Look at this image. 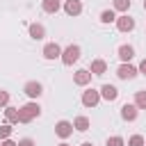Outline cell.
<instances>
[{"mask_svg": "<svg viewBox=\"0 0 146 146\" xmlns=\"http://www.w3.org/2000/svg\"><path fill=\"white\" fill-rule=\"evenodd\" d=\"M39 114H41V105L36 100H27L25 105L18 107V121L21 123H32Z\"/></svg>", "mask_w": 146, "mask_h": 146, "instance_id": "1", "label": "cell"}, {"mask_svg": "<svg viewBox=\"0 0 146 146\" xmlns=\"http://www.w3.org/2000/svg\"><path fill=\"white\" fill-rule=\"evenodd\" d=\"M80 57H82V48H80L78 43H71V46H66V48L62 50V57H59V59H62L64 66H73Z\"/></svg>", "mask_w": 146, "mask_h": 146, "instance_id": "2", "label": "cell"}, {"mask_svg": "<svg viewBox=\"0 0 146 146\" xmlns=\"http://www.w3.org/2000/svg\"><path fill=\"white\" fill-rule=\"evenodd\" d=\"M73 121H66V119H62V121H57L55 123V135L59 137V139H68L71 135H73Z\"/></svg>", "mask_w": 146, "mask_h": 146, "instance_id": "3", "label": "cell"}, {"mask_svg": "<svg viewBox=\"0 0 146 146\" xmlns=\"http://www.w3.org/2000/svg\"><path fill=\"white\" fill-rule=\"evenodd\" d=\"M137 75H139V68L132 66V64H121L116 68V78L119 80H135Z\"/></svg>", "mask_w": 146, "mask_h": 146, "instance_id": "4", "label": "cell"}, {"mask_svg": "<svg viewBox=\"0 0 146 146\" xmlns=\"http://www.w3.org/2000/svg\"><path fill=\"white\" fill-rule=\"evenodd\" d=\"M23 91H25V96H27L30 100H36V98L43 94V84H41V82H36V80H30V82H25Z\"/></svg>", "mask_w": 146, "mask_h": 146, "instance_id": "5", "label": "cell"}, {"mask_svg": "<svg viewBox=\"0 0 146 146\" xmlns=\"http://www.w3.org/2000/svg\"><path fill=\"white\" fill-rule=\"evenodd\" d=\"M116 30H119V32H123V34L132 32V30H135V18H132V16H128V14L116 16Z\"/></svg>", "mask_w": 146, "mask_h": 146, "instance_id": "6", "label": "cell"}, {"mask_svg": "<svg viewBox=\"0 0 146 146\" xmlns=\"http://www.w3.org/2000/svg\"><path fill=\"white\" fill-rule=\"evenodd\" d=\"M82 105L84 107H96L98 103H100V91L98 89H87V91H82Z\"/></svg>", "mask_w": 146, "mask_h": 146, "instance_id": "7", "label": "cell"}, {"mask_svg": "<svg viewBox=\"0 0 146 146\" xmlns=\"http://www.w3.org/2000/svg\"><path fill=\"white\" fill-rule=\"evenodd\" d=\"M62 50H64V48H62L59 43H55V41H50V43H46V46H43V50H41V55H43L46 59H59V57H62Z\"/></svg>", "mask_w": 146, "mask_h": 146, "instance_id": "8", "label": "cell"}, {"mask_svg": "<svg viewBox=\"0 0 146 146\" xmlns=\"http://www.w3.org/2000/svg\"><path fill=\"white\" fill-rule=\"evenodd\" d=\"M91 71L89 68H78L75 73H73V84H78V87H87L89 82H91Z\"/></svg>", "mask_w": 146, "mask_h": 146, "instance_id": "9", "label": "cell"}, {"mask_svg": "<svg viewBox=\"0 0 146 146\" xmlns=\"http://www.w3.org/2000/svg\"><path fill=\"white\" fill-rule=\"evenodd\" d=\"M137 116H139V110H137L135 103H123L121 105V119L123 121H137Z\"/></svg>", "mask_w": 146, "mask_h": 146, "instance_id": "10", "label": "cell"}, {"mask_svg": "<svg viewBox=\"0 0 146 146\" xmlns=\"http://www.w3.org/2000/svg\"><path fill=\"white\" fill-rule=\"evenodd\" d=\"M116 57L121 59V64H130V59L135 57V48L130 43H121L119 50H116Z\"/></svg>", "mask_w": 146, "mask_h": 146, "instance_id": "11", "label": "cell"}, {"mask_svg": "<svg viewBox=\"0 0 146 146\" xmlns=\"http://www.w3.org/2000/svg\"><path fill=\"white\" fill-rule=\"evenodd\" d=\"M64 11H66V16H80L82 14V0H64V7H62Z\"/></svg>", "mask_w": 146, "mask_h": 146, "instance_id": "12", "label": "cell"}, {"mask_svg": "<svg viewBox=\"0 0 146 146\" xmlns=\"http://www.w3.org/2000/svg\"><path fill=\"white\" fill-rule=\"evenodd\" d=\"M98 91H100V98H103V100H107V103H112V100H116V98H119V89H116L114 84H103Z\"/></svg>", "mask_w": 146, "mask_h": 146, "instance_id": "13", "label": "cell"}, {"mask_svg": "<svg viewBox=\"0 0 146 146\" xmlns=\"http://www.w3.org/2000/svg\"><path fill=\"white\" fill-rule=\"evenodd\" d=\"M27 32H30V36H32L34 41H41V39L46 36V27H43L41 23H30V25H27Z\"/></svg>", "mask_w": 146, "mask_h": 146, "instance_id": "14", "label": "cell"}, {"mask_svg": "<svg viewBox=\"0 0 146 146\" xmlns=\"http://www.w3.org/2000/svg\"><path fill=\"white\" fill-rule=\"evenodd\" d=\"M62 7H64L62 0H41V9H43L46 14H57Z\"/></svg>", "mask_w": 146, "mask_h": 146, "instance_id": "15", "label": "cell"}, {"mask_svg": "<svg viewBox=\"0 0 146 146\" xmlns=\"http://www.w3.org/2000/svg\"><path fill=\"white\" fill-rule=\"evenodd\" d=\"M89 71H91V75H105V73H107V62L98 57V59H94V62H91Z\"/></svg>", "mask_w": 146, "mask_h": 146, "instance_id": "16", "label": "cell"}, {"mask_svg": "<svg viewBox=\"0 0 146 146\" xmlns=\"http://www.w3.org/2000/svg\"><path fill=\"white\" fill-rule=\"evenodd\" d=\"M73 128H75L78 132H87V130L91 128V121H89V116H84V114L75 116V119H73Z\"/></svg>", "mask_w": 146, "mask_h": 146, "instance_id": "17", "label": "cell"}, {"mask_svg": "<svg viewBox=\"0 0 146 146\" xmlns=\"http://www.w3.org/2000/svg\"><path fill=\"white\" fill-rule=\"evenodd\" d=\"M5 121H7V123H11V125L21 123V121H18V107L7 105V107H5Z\"/></svg>", "mask_w": 146, "mask_h": 146, "instance_id": "18", "label": "cell"}, {"mask_svg": "<svg viewBox=\"0 0 146 146\" xmlns=\"http://www.w3.org/2000/svg\"><path fill=\"white\" fill-rule=\"evenodd\" d=\"M130 5H132V0H112V9L119 14H128Z\"/></svg>", "mask_w": 146, "mask_h": 146, "instance_id": "19", "label": "cell"}, {"mask_svg": "<svg viewBox=\"0 0 146 146\" xmlns=\"http://www.w3.org/2000/svg\"><path fill=\"white\" fill-rule=\"evenodd\" d=\"M100 23H103V25L116 23V11H114V9H105V11H100Z\"/></svg>", "mask_w": 146, "mask_h": 146, "instance_id": "20", "label": "cell"}, {"mask_svg": "<svg viewBox=\"0 0 146 146\" xmlns=\"http://www.w3.org/2000/svg\"><path fill=\"white\" fill-rule=\"evenodd\" d=\"M132 103L137 105V110H146V89L135 91V100H132Z\"/></svg>", "mask_w": 146, "mask_h": 146, "instance_id": "21", "label": "cell"}, {"mask_svg": "<svg viewBox=\"0 0 146 146\" xmlns=\"http://www.w3.org/2000/svg\"><path fill=\"white\" fill-rule=\"evenodd\" d=\"M11 132H14V128H11V123H7V121H5V123L0 125V141H5V139H9V137H11Z\"/></svg>", "mask_w": 146, "mask_h": 146, "instance_id": "22", "label": "cell"}, {"mask_svg": "<svg viewBox=\"0 0 146 146\" xmlns=\"http://www.w3.org/2000/svg\"><path fill=\"white\" fill-rule=\"evenodd\" d=\"M107 146H125V139L121 135H112V137H107Z\"/></svg>", "mask_w": 146, "mask_h": 146, "instance_id": "23", "label": "cell"}, {"mask_svg": "<svg viewBox=\"0 0 146 146\" xmlns=\"http://www.w3.org/2000/svg\"><path fill=\"white\" fill-rule=\"evenodd\" d=\"M128 146H146V139H144L141 135H132V137L128 139Z\"/></svg>", "mask_w": 146, "mask_h": 146, "instance_id": "24", "label": "cell"}, {"mask_svg": "<svg viewBox=\"0 0 146 146\" xmlns=\"http://www.w3.org/2000/svg\"><path fill=\"white\" fill-rule=\"evenodd\" d=\"M9 105V91L0 89V107H7Z\"/></svg>", "mask_w": 146, "mask_h": 146, "instance_id": "25", "label": "cell"}, {"mask_svg": "<svg viewBox=\"0 0 146 146\" xmlns=\"http://www.w3.org/2000/svg\"><path fill=\"white\" fill-rule=\"evenodd\" d=\"M18 146H36V144L32 137H23V139H18Z\"/></svg>", "mask_w": 146, "mask_h": 146, "instance_id": "26", "label": "cell"}, {"mask_svg": "<svg viewBox=\"0 0 146 146\" xmlns=\"http://www.w3.org/2000/svg\"><path fill=\"white\" fill-rule=\"evenodd\" d=\"M137 68H139V73H141V75H146V57L139 62V66H137Z\"/></svg>", "mask_w": 146, "mask_h": 146, "instance_id": "27", "label": "cell"}, {"mask_svg": "<svg viewBox=\"0 0 146 146\" xmlns=\"http://www.w3.org/2000/svg\"><path fill=\"white\" fill-rule=\"evenodd\" d=\"M0 146H18V141H11V139H5Z\"/></svg>", "mask_w": 146, "mask_h": 146, "instance_id": "28", "label": "cell"}, {"mask_svg": "<svg viewBox=\"0 0 146 146\" xmlns=\"http://www.w3.org/2000/svg\"><path fill=\"white\" fill-rule=\"evenodd\" d=\"M80 146H94V144H91V141H82Z\"/></svg>", "mask_w": 146, "mask_h": 146, "instance_id": "29", "label": "cell"}, {"mask_svg": "<svg viewBox=\"0 0 146 146\" xmlns=\"http://www.w3.org/2000/svg\"><path fill=\"white\" fill-rule=\"evenodd\" d=\"M57 146H71V144H66V141H62V144H57Z\"/></svg>", "mask_w": 146, "mask_h": 146, "instance_id": "30", "label": "cell"}, {"mask_svg": "<svg viewBox=\"0 0 146 146\" xmlns=\"http://www.w3.org/2000/svg\"><path fill=\"white\" fill-rule=\"evenodd\" d=\"M144 11H146V0H144Z\"/></svg>", "mask_w": 146, "mask_h": 146, "instance_id": "31", "label": "cell"}]
</instances>
